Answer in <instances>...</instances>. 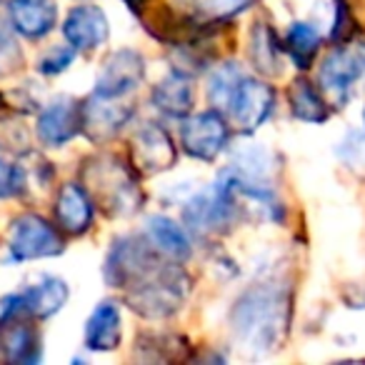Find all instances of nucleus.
Listing matches in <instances>:
<instances>
[{
  "label": "nucleus",
  "mask_w": 365,
  "mask_h": 365,
  "mask_svg": "<svg viewBox=\"0 0 365 365\" xmlns=\"http://www.w3.org/2000/svg\"><path fill=\"white\" fill-rule=\"evenodd\" d=\"M118 98H103L93 93L81 106V130L88 133L93 140H108L113 138L130 118V108L115 103Z\"/></svg>",
  "instance_id": "obj_12"
},
{
  "label": "nucleus",
  "mask_w": 365,
  "mask_h": 365,
  "mask_svg": "<svg viewBox=\"0 0 365 365\" xmlns=\"http://www.w3.org/2000/svg\"><path fill=\"white\" fill-rule=\"evenodd\" d=\"M145 78V61L138 51L120 48L110 53L103 63L101 76L96 81V93L103 98H123L135 91Z\"/></svg>",
  "instance_id": "obj_8"
},
{
  "label": "nucleus",
  "mask_w": 365,
  "mask_h": 365,
  "mask_svg": "<svg viewBox=\"0 0 365 365\" xmlns=\"http://www.w3.org/2000/svg\"><path fill=\"white\" fill-rule=\"evenodd\" d=\"M228 143V125L215 110L198 113L180 128V145L198 160H215Z\"/></svg>",
  "instance_id": "obj_7"
},
{
  "label": "nucleus",
  "mask_w": 365,
  "mask_h": 365,
  "mask_svg": "<svg viewBox=\"0 0 365 365\" xmlns=\"http://www.w3.org/2000/svg\"><path fill=\"white\" fill-rule=\"evenodd\" d=\"M8 16L16 33L26 38H43L56 26L58 8L53 0H11Z\"/></svg>",
  "instance_id": "obj_14"
},
{
  "label": "nucleus",
  "mask_w": 365,
  "mask_h": 365,
  "mask_svg": "<svg viewBox=\"0 0 365 365\" xmlns=\"http://www.w3.org/2000/svg\"><path fill=\"white\" fill-rule=\"evenodd\" d=\"M275 96L270 91V86L253 78H245L240 83L238 93H235L233 103H230L228 113L233 118V123L238 125V130L243 133H253L268 120L270 110H273Z\"/></svg>",
  "instance_id": "obj_9"
},
{
  "label": "nucleus",
  "mask_w": 365,
  "mask_h": 365,
  "mask_svg": "<svg viewBox=\"0 0 365 365\" xmlns=\"http://www.w3.org/2000/svg\"><path fill=\"white\" fill-rule=\"evenodd\" d=\"M123 325H120V310L115 303L106 300L98 303L86 323V348L98 350V353H110L120 345Z\"/></svg>",
  "instance_id": "obj_15"
},
{
  "label": "nucleus",
  "mask_w": 365,
  "mask_h": 365,
  "mask_svg": "<svg viewBox=\"0 0 365 365\" xmlns=\"http://www.w3.org/2000/svg\"><path fill=\"white\" fill-rule=\"evenodd\" d=\"M18 295H21L23 313L36 315V318H51L68 303V283L53 275H43L38 283L23 288V293Z\"/></svg>",
  "instance_id": "obj_17"
},
{
  "label": "nucleus",
  "mask_w": 365,
  "mask_h": 365,
  "mask_svg": "<svg viewBox=\"0 0 365 365\" xmlns=\"http://www.w3.org/2000/svg\"><path fill=\"white\" fill-rule=\"evenodd\" d=\"M365 83V46H340L325 56L320 66V88L343 106L350 93Z\"/></svg>",
  "instance_id": "obj_5"
},
{
  "label": "nucleus",
  "mask_w": 365,
  "mask_h": 365,
  "mask_svg": "<svg viewBox=\"0 0 365 365\" xmlns=\"http://www.w3.org/2000/svg\"><path fill=\"white\" fill-rule=\"evenodd\" d=\"M108 16L98 6H76L63 21V38L76 51H96L108 41Z\"/></svg>",
  "instance_id": "obj_11"
},
{
  "label": "nucleus",
  "mask_w": 365,
  "mask_h": 365,
  "mask_svg": "<svg viewBox=\"0 0 365 365\" xmlns=\"http://www.w3.org/2000/svg\"><path fill=\"white\" fill-rule=\"evenodd\" d=\"M130 150L133 163L145 175L163 173L168 168H173V163H175V145H173L170 135L160 125H155V123H148V125H143L133 135Z\"/></svg>",
  "instance_id": "obj_10"
},
{
  "label": "nucleus",
  "mask_w": 365,
  "mask_h": 365,
  "mask_svg": "<svg viewBox=\"0 0 365 365\" xmlns=\"http://www.w3.org/2000/svg\"><path fill=\"white\" fill-rule=\"evenodd\" d=\"M288 101H290V110L295 118L305 123H323L328 118V108L325 101L320 98V93L310 86L308 81H295L288 91Z\"/></svg>",
  "instance_id": "obj_21"
},
{
  "label": "nucleus",
  "mask_w": 365,
  "mask_h": 365,
  "mask_svg": "<svg viewBox=\"0 0 365 365\" xmlns=\"http://www.w3.org/2000/svg\"><path fill=\"white\" fill-rule=\"evenodd\" d=\"M243 81L245 73L240 71L238 63H223L215 68L213 76L208 78V101L213 103L215 110H228Z\"/></svg>",
  "instance_id": "obj_20"
},
{
  "label": "nucleus",
  "mask_w": 365,
  "mask_h": 365,
  "mask_svg": "<svg viewBox=\"0 0 365 365\" xmlns=\"http://www.w3.org/2000/svg\"><path fill=\"white\" fill-rule=\"evenodd\" d=\"M158 250L153 248L150 240L140 238H120L115 240V245L110 248L106 258V275L110 288H133L135 283L145 280L148 275H153L155 270H160V258Z\"/></svg>",
  "instance_id": "obj_3"
},
{
  "label": "nucleus",
  "mask_w": 365,
  "mask_h": 365,
  "mask_svg": "<svg viewBox=\"0 0 365 365\" xmlns=\"http://www.w3.org/2000/svg\"><path fill=\"white\" fill-rule=\"evenodd\" d=\"M58 223L66 233L81 235L91 228L93 223V203L91 195L83 185L78 182H68L63 185L58 193V205H56Z\"/></svg>",
  "instance_id": "obj_16"
},
{
  "label": "nucleus",
  "mask_w": 365,
  "mask_h": 365,
  "mask_svg": "<svg viewBox=\"0 0 365 365\" xmlns=\"http://www.w3.org/2000/svg\"><path fill=\"white\" fill-rule=\"evenodd\" d=\"M88 182L113 215H130L140 205V190L135 180L115 158H101L96 165L88 168Z\"/></svg>",
  "instance_id": "obj_4"
},
{
  "label": "nucleus",
  "mask_w": 365,
  "mask_h": 365,
  "mask_svg": "<svg viewBox=\"0 0 365 365\" xmlns=\"http://www.w3.org/2000/svg\"><path fill=\"white\" fill-rule=\"evenodd\" d=\"M248 3L250 0H200V8L215 13V16H230V13L243 11Z\"/></svg>",
  "instance_id": "obj_28"
},
{
  "label": "nucleus",
  "mask_w": 365,
  "mask_h": 365,
  "mask_svg": "<svg viewBox=\"0 0 365 365\" xmlns=\"http://www.w3.org/2000/svg\"><path fill=\"white\" fill-rule=\"evenodd\" d=\"M185 295H188V278L182 275V270L160 268L128 288V303L145 318H168L180 308Z\"/></svg>",
  "instance_id": "obj_2"
},
{
  "label": "nucleus",
  "mask_w": 365,
  "mask_h": 365,
  "mask_svg": "<svg viewBox=\"0 0 365 365\" xmlns=\"http://www.w3.org/2000/svg\"><path fill=\"white\" fill-rule=\"evenodd\" d=\"M11 255L13 260H38V258H53L66 250L63 238L56 233L48 220L41 215H21L13 220L11 228Z\"/></svg>",
  "instance_id": "obj_6"
},
{
  "label": "nucleus",
  "mask_w": 365,
  "mask_h": 365,
  "mask_svg": "<svg viewBox=\"0 0 365 365\" xmlns=\"http://www.w3.org/2000/svg\"><path fill=\"white\" fill-rule=\"evenodd\" d=\"M36 130L46 145H66L81 130V106H76L71 98H58L41 113Z\"/></svg>",
  "instance_id": "obj_13"
},
{
  "label": "nucleus",
  "mask_w": 365,
  "mask_h": 365,
  "mask_svg": "<svg viewBox=\"0 0 365 365\" xmlns=\"http://www.w3.org/2000/svg\"><path fill=\"white\" fill-rule=\"evenodd\" d=\"M340 155L345 158V163H348L350 168H355V170H363L365 168V135H360V133H350L348 138H345V143H340Z\"/></svg>",
  "instance_id": "obj_27"
},
{
  "label": "nucleus",
  "mask_w": 365,
  "mask_h": 365,
  "mask_svg": "<svg viewBox=\"0 0 365 365\" xmlns=\"http://www.w3.org/2000/svg\"><path fill=\"white\" fill-rule=\"evenodd\" d=\"M193 101H195L193 81L178 71L168 73L155 86V91H153V106L170 118H185L193 110Z\"/></svg>",
  "instance_id": "obj_19"
},
{
  "label": "nucleus",
  "mask_w": 365,
  "mask_h": 365,
  "mask_svg": "<svg viewBox=\"0 0 365 365\" xmlns=\"http://www.w3.org/2000/svg\"><path fill=\"white\" fill-rule=\"evenodd\" d=\"M23 66V48L18 46L13 31L0 21V76L16 73Z\"/></svg>",
  "instance_id": "obj_25"
},
{
  "label": "nucleus",
  "mask_w": 365,
  "mask_h": 365,
  "mask_svg": "<svg viewBox=\"0 0 365 365\" xmlns=\"http://www.w3.org/2000/svg\"><path fill=\"white\" fill-rule=\"evenodd\" d=\"M145 238L150 240L158 253L170 260H178V263L188 260L190 253H193L188 233L165 215H150L145 220Z\"/></svg>",
  "instance_id": "obj_18"
},
{
  "label": "nucleus",
  "mask_w": 365,
  "mask_h": 365,
  "mask_svg": "<svg viewBox=\"0 0 365 365\" xmlns=\"http://www.w3.org/2000/svg\"><path fill=\"white\" fill-rule=\"evenodd\" d=\"M320 46V33L310 23H293L285 36V48H288L290 58L298 63V68H308L313 56L318 53Z\"/></svg>",
  "instance_id": "obj_23"
},
{
  "label": "nucleus",
  "mask_w": 365,
  "mask_h": 365,
  "mask_svg": "<svg viewBox=\"0 0 365 365\" xmlns=\"http://www.w3.org/2000/svg\"><path fill=\"white\" fill-rule=\"evenodd\" d=\"M290 320L288 290L278 283H255L235 300L230 313L233 343L245 358H265L285 340Z\"/></svg>",
  "instance_id": "obj_1"
},
{
  "label": "nucleus",
  "mask_w": 365,
  "mask_h": 365,
  "mask_svg": "<svg viewBox=\"0 0 365 365\" xmlns=\"http://www.w3.org/2000/svg\"><path fill=\"white\" fill-rule=\"evenodd\" d=\"M6 353L16 363H36L41 358V343H38V333L31 325L18 323L16 328L8 330L6 335Z\"/></svg>",
  "instance_id": "obj_24"
},
{
  "label": "nucleus",
  "mask_w": 365,
  "mask_h": 365,
  "mask_svg": "<svg viewBox=\"0 0 365 365\" xmlns=\"http://www.w3.org/2000/svg\"><path fill=\"white\" fill-rule=\"evenodd\" d=\"M363 120H365V110H363Z\"/></svg>",
  "instance_id": "obj_29"
},
{
  "label": "nucleus",
  "mask_w": 365,
  "mask_h": 365,
  "mask_svg": "<svg viewBox=\"0 0 365 365\" xmlns=\"http://www.w3.org/2000/svg\"><path fill=\"white\" fill-rule=\"evenodd\" d=\"M250 58H253L255 68L265 76H278L280 73V48L275 43L273 33L265 26H255L253 38H250Z\"/></svg>",
  "instance_id": "obj_22"
},
{
  "label": "nucleus",
  "mask_w": 365,
  "mask_h": 365,
  "mask_svg": "<svg viewBox=\"0 0 365 365\" xmlns=\"http://www.w3.org/2000/svg\"><path fill=\"white\" fill-rule=\"evenodd\" d=\"M73 58H76V48H71V46L68 48H63V46L51 48V51L38 61V71L46 73V76H58V73H63V71L71 68Z\"/></svg>",
  "instance_id": "obj_26"
}]
</instances>
